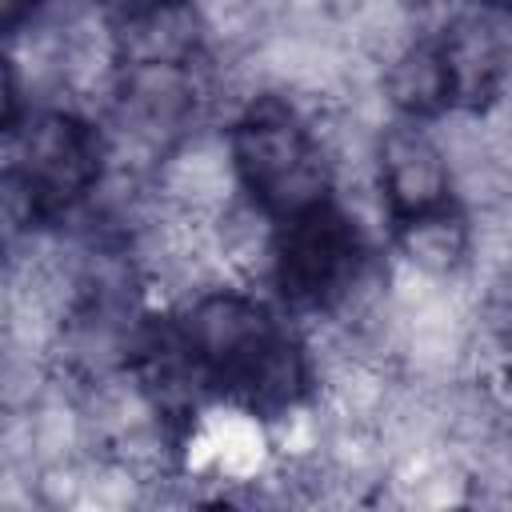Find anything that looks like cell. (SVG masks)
Listing matches in <instances>:
<instances>
[{
	"mask_svg": "<svg viewBox=\"0 0 512 512\" xmlns=\"http://www.w3.org/2000/svg\"><path fill=\"white\" fill-rule=\"evenodd\" d=\"M228 144L240 192L268 216L288 220L332 200V160L296 100L260 92L228 120Z\"/></svg>",
	"mask_w": 512,
	"mask_h": 512,
	"instance_id": "1",
	"label": "cell"
},
{
	"mask_svg": "<svg viewBox=\"0 0 512 512\" xmlns=\"http://www.w3.org/2000/svg\"><path fill=\"white\" fill-rule=\"evenodd\" d=\"M372 260V236L336 200H324L276 224L268 284L292 316L312 324L344 304V296L372 268Z\"/></svg>",
	"mask_w": 512,
	"mask_h": 512,
	"instance_id": "2",
	"label": "cell"
},
{
	"mask_svg": "<svg viewBox=\"0 0 512 512\" xmlns=\"http://www.w3.org/2000/svg\"><path fill=\"white\" fill-rule=\"evenodd\" d=\"M8 172L32 188L44 224L72 216L108 172L100 120L76 108H28L8 124Z\"/></svg>",
	"mask_w": 512,
	"mask_h": 512,
	"instance_id": "3",
	"label": "cell"
},
{
	"mask_svg": "<svg viewBox=\"0 0 512 512\" xmlns=\"http://www.w3.org/2000/svg\"><path fill=\"white\" fill-rule=\"evenodd\" d=\"M376 180L392 212V228L408 216L452 200V168L428 120L392 116L376 140Z\"/></svg>",
	"mask_w": 512,
	"mask_h": 512,
	"instance_id": "4",
	"label": "cell"
},
{
	"mask_svg": "<svg viewBox=\"0 0 512 512\" xmlns=\"http://www.w3.org/2000/svg\"><path fill=\"white\" fill-rule=\"evenodd\" d=\"M112 36L120 64H196L212 52L208 24L192 0H164L112 20Z\"/></svg>",
	"mask_w": 512,
	"mask_h": 512,
	"instance_id": "5",
	"label": "cell"
},
{
	"mask_svg": "<svg viewBox=\"0 0 512 512\" xmlns=\"http://www.w3.org/2000/svg\"><path fill=\"white\" fill-rule=\"evenodd\" d=\"M396 264L428 276V280H460L472 264V220L468 212L448 200L420 216H408L392 228Z\"/></svg>",
	"mask_w": 512,
	"mask_h": 512,
	"instance_id": "6",
	"label": "cell"
},
{
	"mask_svg": "<svg viewBox=\"0 0 512 512\" xmlns=\"http://www.w3.org/2000/svg\"><path fill=\"white\" fill-rule=\"evenodd\" d=\"M380 92L388 100V112L404 116V120H428L432 124L444 112H452L456 92H452V72H448L440 40L420 36L400 56H392L380 72Z\"/></svg>",
	"mask_w": 512,
	"mask_h": 512,
	"instance_id": "7",
	"label": "cell"
},
{
	"mask_svg": "<svg viewBox=\"0 0 512 512\" xmlns=\"http://www.w3.org/2000/svg\"><path fill=\"white\" fill-rule=\"evenodd\" d=\"M476 4H488V8H500V12H512V0H476Z\"/></svg>",
	"mask_w": 512,
	"mask_h": 512,
	"instance_id": "8",
	"label": "cell"
}]
</instances>
